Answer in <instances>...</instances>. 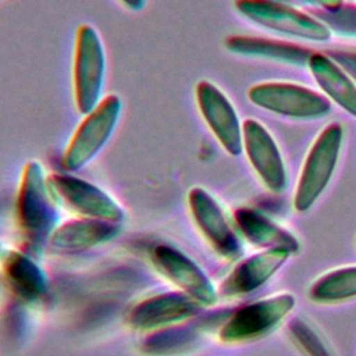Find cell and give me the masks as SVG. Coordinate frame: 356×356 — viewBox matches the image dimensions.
<instances>
[{
  "label": "cell",
  "instance_id": "cell-1",
  "mask_svg": "<svg viewBox=\"0 0 356 356\" xmlns=\"http://www.w3.org/2000/svg\"><path fill=\"white\" fill-rule=\"evenodd\" d=\"M15 217L26 242L35 248L43 246L60 224L57 197L38 160L28 161L22 168L15 199Z\"/></svg>",
  "mask_w": 356,
  "mask_h": 356
},
{
  "label": "cell",
  "instance_id": "cell-2",
  "mask_svg": "<svg viewBox=\"0 0 356 356\" xmlns=\"http://www.w3.org/2000/svg\"><path fill=\"white\" fill-rule=\"evenodd\" d=\"M122 111L121 97L110 93L97 103L71 135L61 156V167L65 172H75L89 164L111 138Z\"/></svg>",
  "mask_w": 356,
  "mask_h": 356
},
{
  "label": "cell",
  "instance_id": "cell-3",
  "mask_svg": "<svg viewBox=\"0 0 356 356\" xmlns=\"http://www.w3.org/2000/svg\"><path fill=\"white\" fill-rule=\"evenodd\" d=\"M106 75V56L97 31L82 24L75 33L72 61L74 103L79 114L85 115L102 100Z\"/></svg>",
  "mask_w": 356,
  "mask_h": 356
},
{
  "label": "cell",
  "instance_id": "cell-4",
  "mask_svg": "<svg viewBox=\"0 0 356 356\" xmlns=\"http://www.w3.org/2000/svg\"><path fill=\"white\" fill-rule=\"evenodd\" d=\"M342 138V125L332 122L320 132L312 145L293 196V207L296 211H307L327 188L339 159Z\"/></svg>",
  "mask_w": 356,
  "mask_h": 356
},
{
  "label": "cell",
  "instance_id": "cell-5",
  "mask_svg": "<svg viewBox=\"0 0 356 356\" xmlns=\"http://www.w3.org/2000/svg\"><path fill=\"white\" fill-rule=\"evenodd\" d=\"M295 307V296L281 292L238 307L218 330L224 343H242L271 332Z\"/></svg>",
  "mask_w": 356,
  "mask_h": 356
},
{
  "label": "cell",
  "instance_id": "cell-6",
  "mask_svg": "<svg viewBox=\"0 0 356 356\" xmlns=\"http://www.w3.org/2000/svg\"><path fill=\"white\" fill-rule=\"evenodd\" d=\"M47 178L56 197L79 217L118 224L124 221V207L100 186L65 171L54 172Z\"/></svg>",
  "mask_w": 356,
  "mask_h": 356
},
{
  "label": "cell",
  "instance_id": "cell-7",
  "mask_svg": "<svg viewBox=\"0 0 356 356\" xmlns=\"http://www.w3.org/2000/svg\"><path fill=\"white\" fill-rule=\"evenodd\" d=\"M150 259L161 275L195 299L202 307L213 306L217 302L218 289L210 277L182 250L167 243H159L153 248Z\"/></svg>",
  "mask_w": 356,
  "mask_h": 356
},
{
  "label": "cell",
  "instance_id": "cell-8",
  "mask_svg": "<svg viewBox=\"0 0 356 356\" xmlns=\"http://www.w3.org/2000/svg\"><path fill=\"white\" fill-rule=\"evenodd\" d=\"M191 216L210 246L224 259H238L242 252V241L225 216L220 203L200 186L188 192Z\"/></svg>",
  "mask_w": 356,
  "mask_h": 356
},
{
  "label": "cell",
  "instance_id": "cell-9",
  "mask_svg": "<svg viewBox=\"0 0 356 356\" xmlns=\"http://www.w3.org/2000/svg\"><path fill=\"white\" fill-rule=\"evenodd\" d=\"M252 103L277 114L314 118L325 115L331 104L317 92L285 82H264L254 85L248 93Z\"/></svg>",
  "mask_w": 356,
  "mask_h": 356
},
{
  "label": "cell",
  "instance_id": "cell-10",
  "mask_svg": "<svg viewBox=\"0 0 356 356\" xmlns=\"http://www.w3.org/2000/svg\"><path fill=\"white\" fill-rule=\"evenodd\" d=\"M235 8L243 17L277 32L309 40H325L330 38V31L323 22L281 3L271 0H235Z\"/></svg>",
  "mask_w": 356,
  "mask_h": 356
},
{
  "label": "cell",
  "instance_id": "cell-11",
  "mask_svg": "<svg viewBox=\"0 0 356 356\" xmlns=\"http://www.w3.org/2000/svg\"><path fill=\"white\" fill-rule=\"evenodd\" d=\"M196 104L206 125L231 156L243 150L242 125L229 99L209 81H199L195 88Z\"/></svg>",
  "mask_w": 356,
  "mask_h": 356
},
{
  "label": "cell",
  "instance_id": "cell-12",
  "mask_svg": "<svg viewBox=\"0 0 356 356\" xmlns=\"http://www.w3.org/2000/svg\"><path fill=\"white\" fill-rule=\"evenodd\" d=\"M202 306L182 291H167L138 302L128 314V324L142 332H152L185 323Z\"/></svg>",
  "mask_w": 356,
  "mask_h": 356
},
{
  "label": "cell",
  "instance_id": "cell-13",
  "mask_svg": "<svg viewBox=\"0 0 356 356\" xmlns=\"http://www.w3.org/2000/svg\"><path fill=\"white\" fill-rule=\"evenodd\" d=\"M242 142L246 156L264 186L280 193L286 186V171L280 149L268 131L256 120L242 124Z\"/></svg>",
  "mask_w": 356,
  "mask_h": 356
},
{
  "label": "cell",
  "instance_id": "cell-14",
  "mask_svg": "<svg viewBox=\"0 0 356 356\" xmlns=\"http://www.w3.org/2000/svg\"><path fill=\"white\" fill-rule=\"evenodd\" d=\"M289 256L285 249H264L242 259L220 284L218 295L235 298L253 292L266 284Z\"/></svg>",
  "mask_w": 356,
  "mask_h": 356
},
{
  "label": "cell",
  "instance_id": "cell-15",
  "mask_svg": "<svg viewBox=\"0 0 356 356\" xmlns=\"http://www.w3.org/2000/svg\"><path fill=\"white\" fill-rule=\"evenodd\" d=\"M120 231L118 222L78 217L60 222L47 243L57 252L76 253L110 242Z\"/></svg>",
  "mask_w": 356,
  "mask_h": 356
},
{
  "label": "cell",
  "instance_id": "cell-16",
  "mask_svg": "<svg viewBox=\"0 0 356 356\" xmlns=\"http://www.w3.org/2000/svg\"><path fill=\"white\" fill-rule=\"evenodd\" d=\"M3 282L19 300H40L47 291V275L42 266L25 252L4 250L1 256Z\"/></svg>",
  "mask_w": 356,
  "mask_h": 356
},
{
  "label": "cell",
  "instance_id": "cell-17",
  "mask_svg": "<svg viewBox=\"0 0 356 356\" xmlns=\"http://www.w3.org/2000/svg\"><path fill=\"white\" fill-rule=\"evenodd\" d=\"M234 224L239 234L253 246L264 249H285L291 254L298 252V238L278 222L250 207H239L234 211Z\"/></svg>",
  "mask_w": 356,
  "mask_h": 356
},
{
  "label": "cell",
  "instance_id": "cell-18",
  "mask_svg": "<svg viewBox=\"0 0 356 356\" xmlns=\"http://www.w3.org/2000/svg\"><path fill=\"white\" fill-rule=\"evenodd\" d=\"M323 92L349 114L356 117V85L328 56L313 53L307 63Z\"/></svg>",
  "mask_w": 356,
  "mask_h": 356
},
{
  "label": "cell",
  "instance_id": "cell-19",
  "mask_svg": "<svg viewBox=\"0 0 356 356\" xmlns=\"http://www.w3.org/2000/svg\"><path fill=\"white\" fill-rule=\"evenodd\" d=\"M225 47L232 53L266 57L291 64H307L313 54L309 49L295 46L293 43L252 36H229L225 39Z\"/></svg>",
  "mask_w": 356,
  "mask_h": 356
},
{
  "label": "cell",
  "instance_id": "cell-20",
  "mask_svg": "<svg viewBox=\"0 0 356 356\" xmlns=\"http://www.w3.org/2000/svg\"><path fill=\"white\" fill-rule=\"evenodd\" d=\"M309 298L317 303H334L356 298V266L331 270L309 288Z\"/></svg>",
  "mask_w": 356,
  "mask_h": 356
},
{
  "label": "cell",
  "instance_id": "cell-21",
  "mask_svg": "<svg viewBox=\"0 0 356 356\" xmlns=\"http://www.w3.org/2000/svg\"><path fill=\"white\" fill-rule=\"evenodd\" d=\"M196 342V332L181 324L149 332L142 350L149 356H178Z\"/></svg>",
  "mask_w": 356,
  "mask_h": 356
},
{
  "label": "cell",
  "instance_id": "cell-22",
  "mask_svg": "<svg viewBox=\"0 0 356 356\" xmlns=\"http://www.w3.org/2000/svg\"><path fill=\"white\" fill-rule=\"evenodd\" d=\"M289 330L293 338L298 341V343L310 356H331L327 348L324 346L321 338L312 330V327L306 321L300 318H293L291 321Z\"/></svg>",
  "mask_w": 356,
  "mask_h": 356
},
{
  "label": "cell",
  "instance_id": "cell-23",
  "mask_svg": "<svg viewBox=\"0 0 356 356\" xmlns=\"http://www.w3.org/2000/svg\"><path fill=\"white\" fill-rule=\"evenodd\" d=\"M331 58L341 65V68L356 81V51L348 50H337L331 51Z\"/></svg>",
  "mask_w": 356,
  "mask_h": 356
},
{
  "label": "cell",
  "instance_id": "cell-24",
  "mask_svg": "<svg viewBox=\"0 0 356 356\" xmlns=\"http://www.w3.org/2000/svg\"><path fill=\"white\" fill-rule=\"evenodd\" d=\"M125 8L131 10V11H140L145 4H146V0H118Z\"/></svg>",
  "mask_w": 356,
  "mask_h": 356
},
{
  "label": "cell",
  "instance_id": "cell-25",
  "mask_svg": "<svg viewBox=\"0 0 356 356\" xmlns=\"http://www.w3.org/2000/svg\"><path fill=\"white\" fill-rule=\"evenodd\" d=\"M307 1L318 3V4H321V6H332V7H335V6L339 3V0H307Z\"/></svg>",
  "mask_w": 356,
  "mask_h": 356
},
{
  "label": "cell",
  "instance_id": "cell-26",
  "mask_svg": "<svg viewBox=\"0 0 356 356\" xmlns=\"http://www.w3.org/2000/svg\"><path fill=\"white\" fill-rule=\"evenodd\" d=\"M3 253H4V250H3V246H1V243H0V260H1V256H3Z\"/></svg>",
  "mask_w": 356,
  "mask_h": 356
},
{
  "label": "cell",
  "instance_id": "cell-27",
  "mask_svg": "<svg viewBox=\"0 0 356 356\" xmlns=\"http://www.w3.org/2000/svg\"><path fill=\"white\" fill-rule=\"evenodd\" d=\"M1 289H3V282H1V280H0V298H1Z\"/></svg>",
  "mask_w": 356,
  "mask_h": 356
}]
</instances>
